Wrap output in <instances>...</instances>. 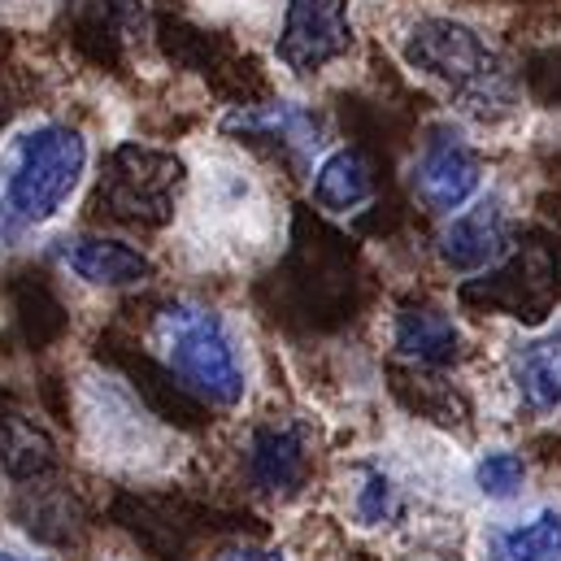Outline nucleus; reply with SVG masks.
<instances>
[{
  "mask_svg": "<svg viewBox=\"0 0 561 561\" xmlns=\"http://www.w3.org/2000/svg\"><path fill=\"white\" fill-rule=\"evenodd\" d=\"M165 370L205 405L231 410L244 401V362L236 335L214 309L201 305H165L152 322Z\"/></svg>",
  "mask_w": 561,
  "mask_h": 561,
  "instance_id": "nucleus-1",
  "label": "nucleus"
},
{
  "mask_svg": "<svg viewBox=\"0 0 561 561\" xmlns=\"http://www.w3.org/2000/svg\"><path fill=\"white\" fill-rule=\"evenodd\" d=\"M410 70H419L426 79L444 83L470 114L479 118H496L514 105L510 79L496 61V53L488 48V39L453 18H422L410 26L405 44H401Z\"/></svg>",
  "mask_w": 561,
  "mask_h": 561,
  "instance_id": "nucleus-2",
  "label": "nucleus"
},
{
  "mask_svg": "<svg viewBox=\"0 0 561 561\" xmlns=\"http://www.w3.org/2000/svg\"><path fill=\"white\" fill-rule=\"evenodd\" d=\"M88 165V144L79 131L44 123L22 131L9 157L4 174V209L22 227H39L61 214V205L75 196Z\"/></svg>",
  "mask_w": 561,
  "mask_h": 561,
  "instance_id": "nucleus-3",
  "label": "nucleus"
},
{
  "mask_svg": "<svg viewBox=\"0 0 561 561\" xmlns=\"http://www.w3.org/2000/svg\"><path fill=\"white\" fill-rule=\"evenodd\" d=\"M174 192H179V165L165 157H152L140 148L118 152L114 174L101 183L96 205L101 214L131 222V227H161L174 214Z\"/></svg>",
  "mask_w": 561,
  "mask_h": 561,
  "instance_id": "nucleus-4",
  "label": "nucleus"
},
{
  "mask_svg": "<svg viewBox=\"0 0 561 561\" xmlns=\"http://www.w3.org/2000/svg\"><path fill=\"white\" fill-rule=\"evenodd\" d=\"M461 300H483L488 309H501L523 322L549 318V309L561 300V253L549 249H527L510 266L492 271L488 279H474L461 287Z\"/></svg>",
  "mask_w": 561,
  "mask_h": 561,
  "instance_id": "nucleus-5",
  "label": "nucleus"
},
{
  "mask_svg": "<svg viewBox=\"0 0 561 561\" xmlns=\"http://www.w3.org/2000/svg\"><path fill=\"white\" fill-rule=\"evenodd\" d=\"M353 44L348 0H287L279 35V61L291 75H318L340 61Z\"/></svg>",
  "mask_w": 561,
  "mask_h": 561,
  "instance_id": "nucleus-6",
  "label": "nucleus"
},
{
  "mask_svg": "<svg viewBox=\"0 0 561 561\" xmlns=\"http://www.w3.org/2000/svg\"><path fill=\"white\" fill-rule=\"evenodd\" d=\"M410 183L419 192V201L435 214H453L466 201H474L479 183H483V161L457 131H431L422 140L419 157L410 165Z\"/></svg>",
  "mask_w": 561,
  "mask_h": 561,
  "instance_id": "nucleus-7",
  "label": "nucleus"
},
{
  "mask_svg": "<svg viewBox=\"0 0 561 561\" xmlns=\"http://www.w3.org/2000/svg\"><path fill=\"white\" fill-rule=\"evenodd\" d=\"M313 453H309V435L296 422H262L253 426L249 444H244V474L257 492L266 496H296L309 479Z\"/></svg>",
  "mask_w": 561,
  "mask_h": 561,
  "instance_id": "nucleus-8",
  "label": "nucleus"
},
{
  "mask_svg": "<svg viewBox=\"0 0 561 561\" xmlns=\"http://www.w3.org/2000/svg\"><path fill=\"white\" fill-rule=\"evenodd\" d=\"M510 249V214L501 196H483L466 214H457L439 236V262L457 275L488 271Z\"/></svg>",
  "mask_w": 561,
  "mask_h": 561,
  "instance_id": "nucleus-9",
  "label": "nucleus"
},
{
  "mask_svg": "<svg viewBox=\"0 0 561 561\" xmlns=\"http://www.w3.org/2000/svg\"><path fill=\"white\" fill-rule=\"evenodd\" d=\"M110 362H114L118 370H127L136 397H140L157 419L179 422V426H201V422H205V401H196V397L165 370V362H152V357L136 353V348L110 353Z\"/></svg>",
  "mask_w": 561,
  "mask_h": 561,
  "instance_id": "nucleus-10",
  "label": "nucleus"
},
{
  "mask_svg": "<svg viewBox=\"0 0 561 561\" xmlns=\"http://www.w3.org/2000/svg\"><path fill=\"white\" fill-rule=\"evenodd\" d=\"M61 262L79 275L83 283L96 287H136L152 275L148 257L140 249L123 244V240H105V236H79L61 244Z\"/></svg>",
  "mask_w": 561,
  "mask_h": 561,
  "instance_id": "nucleus-11",
  "label": "nucleus"
},
{
  "mask_svg": "<svg viewBox=\"0 0 561 561\" xmlns=\"http://www.w3.org/2000/svg\"><path fill=\"white\" fill-rule=\"evenodd\" d=\"M392 344L405 362H414L422 370H439V366H453L461 357L457 322L444 309H431V305H410V309L397 313Z\"/></svg>",
  "mask_w": 561,
  "mask_h": 561,
  "instance_id": "nucleus-12",
  "label": "nucleus"
},
{
  "mask_svg": "<svg viewBox=\"0 0 561 561\" xmlns=\"http://www.w3.org/2000/svg\"><path fill=\"white\" fill-rule=\"evenodd\" d=\"M313 201L327 214H357L375 201V179L370 165L362 161V152L353 148H335L318 161L313 170Z\"/></svg>",
  "mask_w": 561,
  "mask_h": 561,
  "instance_id": "nucleus-13",
  "label": "nucleus"
},
{
  "mask_svg": "<svg viewBox=\"0 0 561 561\" xmlns=\"http://www.w3.org/2000/svg\"><path fill=\"white\" fill-rule=\"evenodd\" d=\"M510 383L531 414H553L561 410V366L545 340H527L510 353Z\"/></svg>",
  "mask_w": 561,
  "mask_h": 561,
  "instance_id": "nucleus-14",
  "label": "nucleus"
},
{
  "mask_svg": "<svg viewBox=\"0 0 561 561\" xmlns=\"http://www.w3.org/2000/svg\"><path fill=\"white\" fill-rule=\"evenodd\" d=\"M483 558L488 561H561V514L558 510H540V514L527 518V523L488 531Z\"/></svg>",
  "mask_w": 561,
  "mask_h": 561,
  "instance_id": "nucleus-15",
  "label": "nucleus"
},
{
  "mask_svg": "<svg viewBox=\"0 0 561 561\" xmlns=\"http://www.w3.org/2000/svg\"><path fill=\"white\" fill-rule=\"evenodd\" d=\"M227 131L236 136H271V140L313 148L318 144V118L305 105L291 101H271V105H244L227 118Z\"/></svg>",
  "mask_w": 561,
  "mask_h": 561,
  "instance_id": "nucleus-16",
  "label": "nucleus"
},
{
  "mask_svg": "<svg viewBox=\"0 0 561 561\" xmlns=\"http://www.w3.org/2000/svg\"><path fill=\"white\" fill-rule=\"evenodd\" d=\"M9 296H13V313H18V327H22L26 344L44 348L66 331V305L57 300V291L48 287L44 275H18Z\"/></svg>",
  "mask_w": 561,
  "mask_h": 561,
  "instance_id": "nucleus-17",
  "label": "nucleus"
},
{
  "mask_svg": "<svg viewBox=\"0 0 561 561\" xmlns=\"http://www.w3.org/2000/svg\"><path fill=\"white\" fill-rule=\"evenodd\" d=\"M0 457H4L13 479H39L57 461L53 457V439L35 422L22 419V414H9V419L0 422Z\"/></svg>",
  "mask_w": 561,
  "mask_h": 561,
  "instance_id": "nucleus-18",
  "label": "nucleus"
},
{
  "mask_svg": "<svg viewBox=\"0 0 561 561\" xmlns=\"http://www.w3.org/2000/svg\"><path fill=\"white\" fill-rule=\"evenodd\" d=\"M401 514V492L397 483L375 470V466H362L357 470V488H353V518L362 527H388L392 518Z\"/></svg>",
  "mask_w": 561,
  "mask_h": 561,
  "instance_id": "nucleus-19",
  "label": "nucleus"
},
{
  "mask_svg": "<svg viewBox=\"0 0 561 561\" xmlns=\"http://www.w3.org/2000/svg\"><path fill=\"white\" fill-rule=\"evenodd\" d=\"M474 483H479V492H483L488 501H510V496H518L523 483H527V461H523L518 453H510V448H492V453L479 457Z\"/></svg>",
  "mask_w": 561,
  "mask_h": 561,
  "instance_id": "nucleus-20",
  "label": "nucleus"
},
{
  "mask_svg": "<svg viewBox=\"0 0 561 561\" xmlns=\"http://www.w3.org/2000/svg\"><path fill=\"white\" fill-rule=\"evenodd\" d=\"M218 561H283L279 549H236V553H222Z\"/></svg>",
  "mask_w": 561,
  "mask_h": 561,
  "instance_id": "nucleus-21",
  "label": "nucleus"
},
{
  "mask_svg": "<svg viewBox=\"0 0 561 561\" xmlns=\"http://www.w3.org/2000/svg\"><path fill=\"white\" fill-rule=\"evenodd\" d=\"M545 344L553 348V357H558V366H561V322L553 327V331H549V335H545Z\"/></svg>",
  "mask_w": 561,
  "mask_h": 561,
  "instance_id": "nucleus-22",
  "label": "nucleus"
},
{
  "mask_svg": "<svg viewBox=\"0 0 561 561\" xmlns=\"http://www.w3.org/2000/svg\"><path fill=\"white\" fill-rule=\"evenodd\" d=\"M0 561H35V558H13V553H0Z\"/></svg>",
  "mask_w": 561,
  "mask_h": 561,
  "instance_id": "nucleus-23",
  "label": "nucleus"
}]
</instances>
